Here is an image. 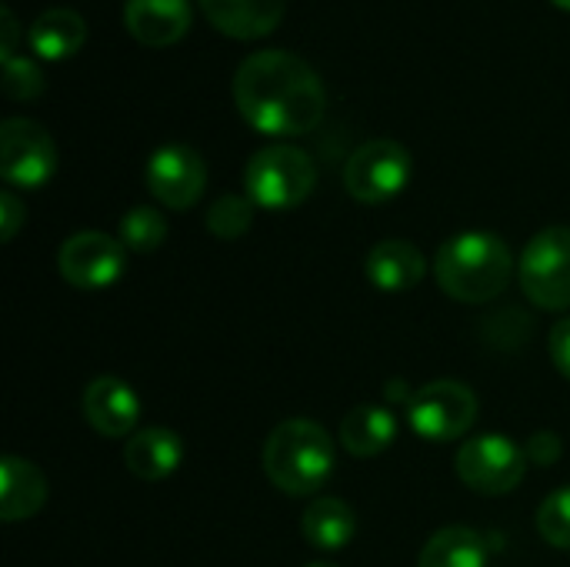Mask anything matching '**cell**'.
Here are the masks:
<instances>
[{
  "label": "cell",
  "mask_w": 570,
  "mask_h": 567,
  "mask_svg": "<svg viewBox=\"0 0 570 567\" xmlns=\"http://www.w3.org/2000/svg\"><path fill=\"white\" fill-rule=\"evenodd\" d=\"M234 104L240 117L271 137H297L324 120V84L317 70L291 50H257L234 70Z\"/></svg>",
  "instance_id": "1"
},
{
  "label": "cell",
  "mask_w": 570,
  "mask_h": 567,
  "mask_svg": "<svg viewBox=\"0 0 570 567\" xmlns=\"http://www.w3.org/2000/svg\"><path fill=\"white\" fill-rule=\"evenodd\" d=\"M514 274L511 247L491 231H464L441 244L434 257V277L441 291L461 304L494 301Z\"/></svg>",
  "instance_id": "2"
},
{
  "label": "cell",
  "mask_w": 570,
  "mask_h": 567,
  "mask_svg": "<svg viewBox=\"0 0 570 567\" xmlns=\"http://www.w3.org/2000/svg\"><path fill=\"white\" fill-rule=\"evenodd\" d=\"M334 441L311 418L281 421L264 441V475L291 498H307L334 475Z\"/></svg>",
  "instance_id": "3"
},
{
  "label": "cell",
  "mask_w": 570,
  "mask_h": 567,
  "mask_svg": "<svg viewBox=\"0 0 570 567\" xmlns=\"http://www.w3.org/2000/svg\"><path fill=\"white\" fill-rule=\"evenodd\" d=\"M317 184V167L307 150L294 144L261 147L244 167V190L257 207L291 211L311 197Z\"/></svg>",
  "instance_id": "4"
},
{
  "label": "cell",
  "mask_w": 570,
  "mask_h": 567,
  "mask_svg": "<svg viewBox=\"0 0 570 567\" xmlns=\"http://www.w3.org/2000/svg\"><path fill=\"white\" fill-rule=\"evenodd\" d=\"M524 297L541 311L570 307V227H544L521 254Z\"/></svg>",
  "instance_id": "5"
},
{
  "label": "cell",
  "mask_w": 570,
  "mask_h": 567,
  "mask_svg": "<svg viewBox=\"0 0 570 567\" xmlns=\"http://www.w3.org/2000/svg\"><path fill=\"white\" fill-rule=\"evenodd\" d=\"M478 421V398L468 384L441 378L417 388L407 401V424L417 438L428 441H454L464 438Z\"/></svg>",
  "instance_id": "6"
},
{
  "label": "cell",
  "mask_w": 570,
  "mask_h": 567,
  "mask_svg": "<svg viewBox=\"0 0 570 567\" xmlns=\"http://www.w3.org/2000/svg\"><path fill=\"white\" fill-rule=\"evenodd\" d=\"M411 180V154L391 137L361 144L344 167V187L361 204H384L397 197Z\"/></svg>",
  "instance_id": "7"
},
{
  "label": "cell",
  "mask_w": 570,
  "mask_h": 567,
  "mask_svg": "<svg viewBox=\"0 0 570 567\" xmlns=\"http://www.w3.org/2000/svg\"><path fill=\"white\" fill-rule=\"evenodd\" d=\"M454 468L471 491L498 498L524 481L528 454L504 434H478L461 444Z\"/></svg>",
  "instance_id": "8"
},
{
  "label": "cell",
  "mask_w": 570,
  "mask_h": 567,
  "mask_svg": "<svg viewBox=\"0 0 570 567\" xmlns=\"http://www.w3.org/2000/svg\"><path fill=\"white\" fill-rule=\"evenodd\" d=\"M57 170V144L43 124L10 117L0 124V174L10 187H40Z\"/></svg>",
  "instance_id": "9"
},
{
  "label": "cell",
  "mask_w": 570,
  "mask_h": 567,
  "mask_svg": "<svg viewBox=\"0 0 570 567\" xmlns=\"http://www.w3.org/2000/svg\"><path fill=\"white\" fill-rule=\"evenodd\" d=\"M60 277L80 291L110 287L127 267V247L100 231H80L60 244L57 254Z\"/></svg>",
  "instance_id": "10"
},
{
  "label": "cell",
  "mask_w": 570,
  "mask_h": 567,
  "mask_svg": "<svg viewBox=\"0 0 570 567\" xmlns=\"http://www.w3.org/2000/svg\"><path fill=\"white\" fill-rule=\"evenodd\" d=\"M147 187L164 207L187 211L204 197L207 164L187 144H164L147 160Z\"/></svg>",
  "instance_id": "11"
},
{
  "label": "cell",
  "mask_w": 570,
  "mask_h": 567,
  "mask_svg": "<svg viewBox=\"0 0 570 567\" xmlns=\"http://www.w3.org/2000/svg\"><path fill=\"white\" fill-rule=\"evenodd\" d=\"M83 418L104 438H130L140 418V401L114 374H100L83 388Z\"/></svg>",
  "instance_id": "12"
},
{
  "label": "cell",
  "mask_w": 570,
  "mask_h": 567,
  "mask_svg": "<svg viewBox=\"0 0 570 567\" xmlns=\"http://www.w3.org/2000/svg\"><path fill=\"white\" fill-rule=\"evenodd\" d=\"M124 23L144 47H170L190 27L187 0H127Z\"/></svg>",
  "instance_id": "13"
},
{
  "label": "cell",
  "mask_w": 570,
  "mask_h": 567,
  "mask_svg": "<svg viewBox=\"0 0 570 567\" xmlns=\"http://www.w3.org/2000/svg\"><path fill=\"white\" fill-rule=\"evenodd\" d=\"M184 461V441L170 428H140L124 444V465L140 481H164Z\"/></svg>",
  "instance_id": "14"
},
{
  "label": "cell",
  "mask_w": 570,
  "mask_h": 567,
  "mask_svg": "<svg viewBox=\"0 0 570 567\" xmlns=\"http://www.w3.org/2000/svg\"><path fill=\"white\" fill-rule=\"evenodd\" d=\"M364 271L374 287L397 294V291H411L421 284V277L428 274V261H424L421 247L411 241H381L371 247Z\"/></svg>",
  "instance_id": "15"
},
{
  "label": "cell",
  "mask_w": 570,
  "mask_h": 567,
  "mask_svg": "<svg viewBox=\"0 0 570 567\" xmlns=\"http://www.w3.org/2000/svg\"><path fill=\"white\" fill-rule=\"evenodd\" d=\"M47 501V481L37 465L20 454H3L0 461V518L7 525L33 518Z\"/></svg>",
  "instance_id": "16"
},
{
  "label": "cell",
  "mask_w": 570,
  "mask_h": 567,
  "mask_svg": "<svg viewBox=\"0 0 570 567\" xmlns=\"http://www.w3.org/2000/svg\"><path fill=\"white\" fill-rule=\"evenodd\" d=\"M284 7H287V0H200L204 17L217 30L240 37V40L271 33L281 23Z\"/></svg>",
  "instance_id": "17"
},
{
  "label": "cell",
  "mask_w": 570,
  "mask_h": 567,
  "mask_svg": "<svg viewBox=\"0 0 570 567\" xmlns=\"http://www.w3.org/2000/svg\"><path fill=\"white\" fill-rule=\"evenodd\" d=\"M397 438V418L384 404H357L341 421V444L351 458H377Z\"/></svg>",
  "instance_id": "18"
},
{
  "label": "cell",
  "mask_w": 570,
  "mask_h": 567,
  "mask_svg": "<svg viewBox=\"0 0 570 567\" xmlns=\"http://www.w3.org/2000/svg\"><path fill=\"white\" fill-rule=\"evenodd\" d=\"M87 40V23L77 10L70 7H50L40 17H33L30 30H27V43L37 57L47 60H63L70 53H77Z\"/></svg>",
  "instance_id": "19"
},
{
  "label": "cell",
  "mask_w": 570,
  "mask_h": 567,
  "mask_svg": "<svg viewBox=\"0 0 570 567\" xmlns=\"http://www.w3.org/2000/svg\"><path fill=\"white\" fill-rule=\"evenodd\" d=\"M301 531L307 538V545L321 548V551H341L354 541L357 531V518L354 508L341 498H317L304 518H301Z\"/></svg>",
  "instance_id": "20"
},
{
  "label": "cell",
  "mask_w": 570,
  "mask_h": 567,
  "mask_svg": "<svg viewBox=\"0 0 570 567\" xmlns=\"http://www.w3.org/2000/svg\"><path fill=\"white\" fill-rule=\"evenodd\" d=\"M417 567H488V541L464 525L441 528L421 548Z\"/></svg>",
  "instance_id": "21"
},
{
  "label": "cell",
  "mask_w": 570,
  "mask_h": 567,
  "mask_svg": "<svg viewBox=\"0 0 570 567\" xmlns=\"http://www.w3.org/2000/svg\"><path fill=\"white\" fill-rule=\"evenodd\" d=\"M167 221L154 207H130L120 217V244L134 254H150L164 244Z\"/></svg>",
  "instance_id": "22"
},
{
  "label": "cell",
  "mask_w": 570,
  "mask_h": 567,
  "mask_svg": "<svg viewBox=\"0 0 570 567\" xmlns=\"http://www.w3.org/2000/svg\"><path fill=\"white\" fill-rule=\"evenodd\" d=\"M254 201L247 194H220L210 211H207V231L224 237V241H234L240 234L250 231L254 224Z\"/></svg>",
  "instance_id": "23"
},
{
  "label": "cell",
  "mask_w": 570,
  "mask_h": 567,
  "mask_svg": "<svg viewBox=\"0 0 570 567\" xmlns=\"http://www.w3.org/2000/svg\"><path fill=\"white\" fill-rule=\"evenodd\" d=\"M538 531L551 548L570 551V485L544 498L538 508Z\"/></svg>",
  "instance_id": "24"
},
{
  "label": "cell",
  "mask_w": 570,
  "mask_h": 567,
  "mask_svg": "<svg viewBox=\"0 0 570 567\" xmlns=\"http://www.w3.org/2000/svg\"><path fill=\"white\" fill-rule=\"evenodd\" d=\"M3 90L10 100H37L43 94V74L30 57L3 60Z\"/></svg>",
  "instance_id": "25"
},
{
  "label": "cell",
  "mask_w": 570,
  "mask_h": 567,
  "mask_svg": "<svg viewBox=\"0 0 570 567\" xmlns=\"http://www.w3.org/2000/svg\"><path fill=\"white\" fill-rule=\"evenodd\" d=\"M561 451H564V444H561V438L554 434V431H538L531 441H528V461H534V465H554L558 458H561Z\"/></svg>",
  "instance_id": "26"
},
{
  "label": "cell",
  "mask_w": 570,
  "mask_h": 567,
  "mask_svg": "<svg viewBox=\"0 0 570 567\" xmlns=\"http://www.w3.org/2000/svg\"><path fill=\"white\" fill-rule=\"evenodd\" d=\"M23 217H27V207L20 204V197L13 190H3L0 194V237L13 241V234L23 224Z\"/></svg>",
  "instance_id": "27"
},
{
  "label": "cell",
  "mask_w": 570,
  "mask_h": 567,
  "mask_svg": "<svg viewBox=\"0 0 570 567\" xmlns=\"http://www.w3.org/2000/svg\"><path fill=\"white\" fill-rule=\"evenodd\" d=\"M551 361L570 381V317L554 324V331H551Z\"/></svg>",
  "instance_id": "28"
},
{
  "label": "cell",
  "mask_w": 570,
  "mask_h": 567,
  "mask_svg": "<svg viewBox=\"0 0 570 567\" xmlns=\"http://www.w3.org/2000/svg\"><path fill=\"white\" fill-rule=\"evenodd\" d=\"M0 27H3V33H0V57L10 60V57H17L13 53L17 50V17H13L10 7L0 10Z\"/></svg>",
  "instance_id": "29"
},
{
  "label": "cell",
  "mask_w": 570,
  "mask_h": 567,
  "mask_svg": "<svg viewBox=\"0 0 570 567\" xmlns=\"http://www.w3.org/2000/svg\"><path fill=\"white\" fill-rule=\"evenodd\" d=\"M304 567H337V565H327V561H314V565H304Z\"/></svg>",
  "instance_id": "30"
},
{
  "label": "cell",
  "mask_w": 570,
  "mask_h": 567,
  "mask_svg": "<svg viewBox=\"0 0 570 567\" xmlns=\"http://www.w3.org/2000/svg\"><path fill=\"white\" fill-rule=\"evenodd\" d=\"M558 7H564V10H570V0H554Z\"/></svg>",
  "instance_id": "31"
}]
</instances>
